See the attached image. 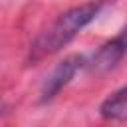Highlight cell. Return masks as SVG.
Listing matches in <instances>:
<instances>
[{"mask_svg": "<svg viewBox=\"0 0 127 127\" xmlns=\"http://www.w3.org/2000/svg\"><path fill=\"white\" fill-rule=\"evenodd\" d=\"M83 64H85V60H83V56H79V54H71V56L64 58V60L52 69V73L46 77V81H44V85H42V89H40V101H42V103L52 101V99L73 79V75L83 67Z\"/></svg>", "mask_w": 127, "mask_h": 127, "instance_id": "cell-2", "label": "cell"}, {"mask_svg": "<svg viewBox=\"0 0 127 127\" xmlns=\"http://www.w3.org/2000/svg\"><path fill=\"white\" fill-rule=\"evenodd\" d=\"M99 113L107 121H127V85L111 93L99 105Z\"/></svg>", "mask_w": 127, "mask_h": 127, "instance_id": "cell-4", "label": "cell"}, {"mask_svg": "<svg viewBox=\"0 0 127 127\" xmlns=\"http://www.w3.org/2000/svg\"><path fill=\"white\" fill-rule=\"evenodd\" d=\"M103 8V0H93V2H85L79 4L75 8H69L67 12H64L44 34H40L36 38V42L30 46V54H28V62L36 64L56 52H60L65 44H69L89 22L95 20V16L99 14V10Z\"/></svg>", "mask_w": 127, "mask_h": 127, "instance_id": "cell-1", "label": "cell"}, {"mask_svg": "<svg viewBox=\"0 0 127 127\" xmlns=\"http://www.w3.org/2000/svg\"><path fill=\"white\" fill-rule=\"evenodd\" d=\"M125 54H127V26L113 40H109L107 44H103L97 50V54L91 60V67L97 71H107V69L115 67Z\"/></svg>", "mask_w": 127, "mask_h": 127, "instance_id": "cell-3", "label": "cell"}]
</instances>
